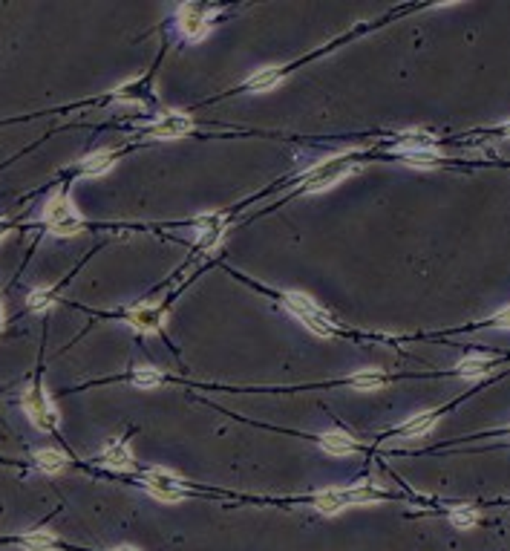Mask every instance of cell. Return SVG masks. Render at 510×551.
<instances>
[{"mask_svg":"<svg viewBox=\"0 0 510 551\" xmlns=\"http://www.w3.org/2000/svg\"><path fill=\"white\" fill-rule=\"evenodd\" d=\"M44 220L49 225L52 234H58V237H72V234L81 231V214L75 211V205L67 200V196L58 191L52 200L47 202L44 208Z\"/></svg>","mask_w":510,"mask_h":551,"instance_id":"6da1fadb","label":"cell"},{"mask_svg":"<svg viewBox=\"0 0 510 551\" xmlns=\"http://www.w3.org/2000/svg\"><path fill=\"white\" fill-rule=\"evenodd\" d=\"M349 173H355V165H352L349 159H343V156H335V159H329V162H323V165H318L315 170H311L303 179V188L311 191V193L335 188L340 179H346Z\"/></svg>","mask_w":510,"mask_h":551,"instance_id":"7a4b0ae2","label":"cell"},{"mask_svg":"<svg viewBox=\"0 0 510 551\" xmlns=\"http://www.w3.org/2000/svg\"><path fill=\"white\" fill-rule=\"evenodd\" d=\"M378 494L372 488H355V490H323V494H318V500H315V505H318V511L320 514H326V517H335V514H340L343 508H349V505H363V502H372Z\"/></svg>","mask_w":510,"mask_h":551,"instance_id":"3957f363","label":"cell"},{"mask_svg":"<svg viewBox=\"0 0 510 551\" xmlns=\"http://www.w3.org/2000/svg\"><path fill=\"white\" fill-rule=\"evenodd\" d=\"M286 306L297 314V318L311 332H315V335H320V338H329L331 335V326H329L326 312H320L315 303H311V298H306V294H300V292H286Z\"/></svg>","mask_w":510,"mask_h":551,"instance_id":"277c9868","label":"cell"},{"mask_svg":"<svg viewBox=\"0 0 510 551\" xmlns=\"http://www.w3.org/2000/svg\"><path fill=\"white\" fill-rule=\"evenodd\" d=\"M24 407H26V416L32 419L35 427L41 430H52L58 424V413H55V404L49 401V396L44 390L38 387H29L26 396H24Z\"/></svg>","mask_w":510,"mask_h":551,"instance_id":"5b68a950","label":"cell"},{"mask_svg":"<svg viewBox=\"0 0 510 551\" xmlns=\"http://www.w3.org/2000/svg\"><path fill=\"white\" fill-rule=\"evenodd\" d=\"M145 485L159 502H182L185 500V488H182L179 477L167 474V470H162V468L150 470V474L145 477Z\"/></svg>","mask_w":510,"mask_h":551,"instance_id":"8992f818","label":"cell"},{"mask_svg":"<svg viewBox=\"0 0 510 551\" xmlns=\"http://www.w3.org/2000/svg\"><path fill=\"white\" fill-rule=\"evenodd\" d=\"M190 127H193V122L188 119V115L170 110V113H165L162 119L153 125V130H150V133L156 136V139H182V136H188V133H190Z\"/></svg>","mask_w":510,"mask_h":551,"instance_id":"52a82bcc","label":"cell"},{"mask_svg":"<svg viewBox=\"0 0 510 551\" xmlns=\"http://www.w3.org/2000/svg\"><path fill=\"white\" fill-rule=\"evenodd\" d=\"M167 314L159 309V306H135L127 312V324L135 329V332H145V335H150V332H156L162 324H165Z\"/></svg>","mask_w":510,"mask_h":551,"instance_id":"ba28073f","label":"cell"},{"mask_svg":"<svg viewBox=\"0 0 510 551\" xmlns=\"http://www.w3.org/2000/svg\"><path fill=\"white\" fill-rule=\"evenodd\" d=\"M179 29L185 38H190V41H199V38H205L208 32V17L202 15L199 6H182L179 9Z\"/></svg>","mask_w":510,"mask_h":551,"instance_id":"9c48e42d","label":"cell"},{"mask_svg":"<svg viewBox=\"0 0 510 551\" xmlns=\"http://www.w3.org/2000/svg\"><path fill=\"white\" fill-rule=\"evenodd\" d=\"M101 462L107 468H113V470H127V468H133V454H130V447L124 442H113V445L104 447Z\"/></svg>","mask_w":510,"mask_h":551,"instance_id":"30bf717a","label":"cell"},{"mask_svg":"<svg viewBox=\"0 0 510 551\" xmlns=\"http://www.w3.org/2000/svg\"><path fill=\"white\" fill-rule=\"evenodd\" d=\"M222 231H225L222 216H202L199 220V243L205 248H217L220 240H222Z\"/></svg>","mask_w":510,"mask_h":551,"instance_id":"8fae6325","label":"cell"},{"mask_svg":"<svg viewBox=\"0 0 510 551\" xmlns=\"http://www.w3.org/2000/svg\"><path fill=\"white\" fill-rule=\"evenodd\" d=\"M320 447L326 450V454H331V456H349V454H355V442H352L346 433H323L320 436Z\"/></svg>","mask_w":510,"mask_h":551,"instance_id":"7c38bea8","label":"cell"},{"mask_svg":"<svg viewBox=\"0 0 510 551\" xmlns=\"http://www.w3.org/2000/svg\"><path fill=\"white\" fill-rule=\"evenodd\" d=\"M436 419H438V416H436L433 410L418 413L416 419H409V422L401 427V436H404V439H418V436H427V433L436 427Z\"/></svg>","mask_w":510,"mask_h":551,"instance_id":"4fadbf2b","label":"cell"},{"mask_svg":"<svg viewBox=\"0 0 510 551\" xmlns=\"http://www.w3.org/2000/svg\"><path fill=\"white\" fill-rule=\"evenodd\" d=\"M398 150H401L404 156H409V153H429V150H436V147H433V136L409 130V133H404V139L398 142Z\"/></svg>","mask_w":510,"mask_h":551,"instance_id":"5bb4252c","label":"cell"},{"mask_svg":"<svg viewBox=\"0 0 510 551\" xmlns=\"http://www.w3.org/2000/svg\"><path fill=\"white\" fill-rule=\"evenodd\" d=\"M283 81V72L277 70V67H265V70H260L257 75H251L248 78V90H254V93H268V90H274Z\"/></svg>","mask_w":510,"mask_h":551,"instance_id":"9a60e30c","label":"cell"},{"mask_svg":"<svg viewBox=\"0 0 510 551\" xmlns=\"http://www.w3.org/2000/svg\"><path fill=\"white\" fill-rule=\"evenodd\" d=\"M113 153L110 150H98V153H90L87 159L81 162V170L87 173V176H101V173H107L110 168H113Z\"/></svg>","mask_w":510,"mask_h":551,"instance_id":"2e32d148","label":"cell"},{"mask_svg":"<svg viewBox=\"0 0 510 551\" xmlns=\"http://www.w3.org/2000/svg\"><path fill=\"white\" fill-rule=\"evenodd\" d=\"M35 465L41 468L44 474H61V470L67 468V459H64V454H58V450H38Z\"/></svg>","mask_w":510,"mask_h":551,"instance_id":"e0dca14e","label":"cell"},{"mask_svg":"<svg viewBox=\"0 0 510 551\" xmlns=\"http://www.w3.org/2000/svg\"><path fill=\"white\" fill-rule=\"evenodd\" d=\"M384 372L381 369H363V372H355V376L349 378V384L355 390H381L384 387Z\"/></svg>","mask_w":510,"mask_h":551,"instance_id":"ac0fdd59","label":"cell"},{"mask_svg":"<svg viewBox=\"0 0 510 551\" xmlns=\"http://www.w3.org/2000/svg\"><path fill=\"white\" fill-rule=\"evenodd\" d=\"M459 372H461V376H467V378H479V376H487V372H490V361H487V358H482V356L464 358V361L459 364Z\"/></svg>","mask_w":510,"mask_h":551,"instance_id":"d6986e66","label":"cell"},{"mask_svg":"<svg viewBox=\"0 0 510 551\" xmlns=\"http://www.w3.org/2000/svg\"><path fill=\"white\" fill-rule=\"evenodd\" d=\"M21 543H24V548H29V551H49V548L55 545V537L49 534V531H32V534L24 537Z\"/></svg>","mask_w":510,"mask_h":551,"instance_id":"ffe728a7","label":"cell"},{"mask_svg":"<svg viewBox=\"0 0 510 551\" xmlns=\"http://www.w3.org/2000/svg\"><path fill=\"white\" fill-rule=\"evenodd\" d=\"M133 384L142 387V390H153V387L162 384V376H159V372H156L153 367H139V369L133 372Z\"/></svg>","mask_w":510,"mask_h":551,"instance_id":"44dd1931","label":"cell"},{"mask_svg":"<svg viewBox=\"0 0 510 551\" xmlns=\"http://www.w3.org/2000/svg\"><path fill=\"white\" fill-rule=\"evenodd\" d=\"M476 520H479V514L470 505H459L453 514H450V522H453L456 528H473L476 525Z\"/></svg>","mask_w":510,"mask_h":551,"instance_id":"7402d4cb","label":"cell"},{"mask_svg":"<svg viewBox=\"0 0 510 551\" xmlns=\"http://www.w3.org/2000/svg\"><path fill=\"white\" fill-rule=\"evenodd\" d=\"M29 306H32L35 312L49 309V306H52V292H49V289H35V292L29 294Z\"/></svg>","mask_w":510,"mask_h":551,"instance_id":"603a6c76","label":"cell"},{"mask_svg":"<svg viewBox=\"0 0 510 551\" xmlns=\"http://www.w3.org/2000/svg\"><path fill=\"white\" fill-rule=\"evenodd\" d=\"M404 162H406V165H421V168H433V165L438 162V153H436V150H429V153H409Z\"/></svg>","mask_w":510,"mask_h":551,"instance_id":"cb8c5ba5","label":"cell"},{"mask_svg":"<svg viewBox=\"0 0 510 551\" xmlns=\"http://www.w3.org/2000/svg\"><path fill=\"white\" fill-rule=\"evenodd\" d=\"M493 326H499V329H510V306L507 309H502L496 318H493Z\"/></svg>","mask_w":510,"mask_h":551,"instance_id":"d4e9b609","label":"cell"},{"mask_svg":"<svg viewBox=\"0 0 510 551\" xmlns=\"http://www.w3.org/2000/svg\"><path fill=\"white\" fill-rule=\"evenodd\" d=\"M115 551H135V548H130V545H119V548H115Z\"/></svg>","mask_w":510,"mask_h":551,"instance_id":"484cf974","label":"cell"},{"mask_svg":"<svg viewBox=\"0 0 510 551\" xmlns=\"http://www.w3.org/2000/svg\"><path fill=\"white\" fill-rule=\"evenodd\" d=\"M0 237H6V225L3 223H0Z\"/></svg>","mask_w":510,"mask_h":551,"instance_id":"4316f807","label":"cell"},{"mask_svg":"<svg viewBox=\"0 0 510 551\" xmlns=\"http://www.w3.org/2000/svg\"><path fill=\"white\" fill-rule=\"evenodd\" d=\"M504 133H507V136H510V122H507V125H504Z\"/></svg>","mask_w":510,"mask_h":551,"instance_id":"83f0119b","label":"cell"}]
</instances>
